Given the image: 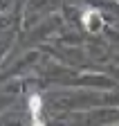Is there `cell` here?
<instances>
[{"label": "cell", "instance_id": "2", "mask_svg": "<svg viewBox=\"0 0 119 126\" xmlns=\"http://www.w3.org/2000/svg\"><path fill=\"white\" fill-rule=\"evenodd\" d=\"M83 25H85V29L88 32H99L101 29V16H99V11H94V9H88L85 14H83Z\"/></svg>", "mask_w": 119, "mask_h": 126}, {"label": "cell", "instance_id": "1", "mask_svg": "<svg viewBox=\"0 0 119 126\" xmlns=\"http://www.w3.org/2000/svg\"><path fill=\"white\" fill-rule=\"evenodd\" d=\"M27 104H29V113H32V126H43V122H40V108H43V99L38 97V94H32Z\"/></svg>", "mask_w": 119, "mask_h": 126}]
</instances>
